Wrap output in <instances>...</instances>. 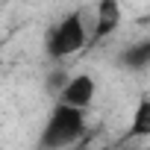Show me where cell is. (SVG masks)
<instances>
[{
  "label": "cell",
  "mask_w": 150,
  "mask_h": 150,
  "mask_svg": "<svg viewBox=\"0 0 150 150\" xmlns=\"http://www.w3.org/2000/svg\"><path fill=\"white\" fill-rule=\"evenodd\" d=\"M86 47V24H83V12H74L68 18H62V24L53 30L50 35V56L65 59L74 56Z\"/></svg>",
  "instance_id": "cell-1"
},
{
  "label": "cell",
  "mask_w": 150,
  "mask_h": 150,
  "mask_svg": "<svg viewBox=\"0 0 150 150\" xmlns=\"http://www.w3.org/2000/svg\"><path fill=\"white\" fill-rule=\"evenodd\" d=\"M83 132V112L80 109H71V106H56L50 124H47V132H44V144L47 147H56V144H68L71 138H77Z\"/></svg>",
  "instance_id": "cell-2"
},
{
  "label": "cell",
  "mask_w": 150,
  "mask_h": 150,
  "mask_svg": "<svg viewBox=\"0 0 150 150\" xmlns=\"http://www.w3.org/2000/svg\"><path fill=\"white\" fill-rule=\"evenodd\" d=\"M94 100V80L88 74H80L65 83L62 88V106H71V109H86L88 103Z\"/></svg>",
  "instance_id": "cell-3"
},
{
  "label": "cell",
  "mask_w": 150,
  "mask_h": 150,
  "mask_svg": "<svg viewBox=\"0 0 150 150\" xmlns=\"http://www.w3.org/2000/svg\"><path fill=\"white\" fill-rule=\"evenodd\" d=\"M121 24V3L118 0H103V3L94 6V35L91 41H100L106 38L109 33H115Z\"/></svg>",
  "instance_id": "cell-4"
},
{
  "label": "cell",
  "mask_w": 150,
  "mask_h": 150,
  "mask_svg": "<svg viewBox=\"0 0 150 150\" xmlns=\"http://www.w3.org/2000/svg\"><path fill=\"white\" fill-rule=\"evenodd\" d=\"M147 132H150V97L138 103L132 127H129V135H147Z\"/></svg>",
  "instance_id": "cell-5"
},
{
  "label": "cell",
  "mask_w": 150,
  "mask_h": 150,
  "mask_svg": "<svg viewBox=\"0 0 150 150\" xmlns=\"http://www.w3.org/2000/svg\"><path fill=\"white\" fill-rule=\"evenodd\" d=\"M103 150H112V147H103Z\"/></svg>",
  "instance_id": "cell-6"
}]
</instances>
